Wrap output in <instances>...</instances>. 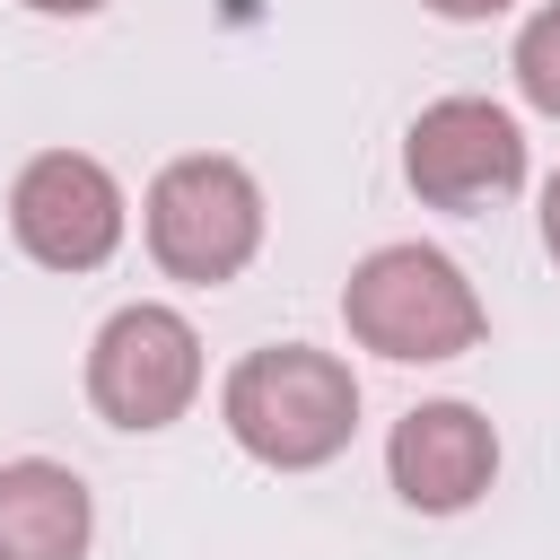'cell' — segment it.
Listing matches in <instances>:
<instances>
[{
    "label": "cell",
    "mask_w": 560,
    "mask_h": 560,
    "mask_svg": "<svg viewBox=\"0 0 560 560\" xmlns=\"http://www.w3.org/2000/svg\"><path fill=\"white\" fill-rule=\"evenodd\" d=\"M508 70H516V96H525L534 114H551V122H560V0H542V9L516 26Z\"/></svg>",
    "instance_id": "9c48e42d"
},
{
    "label": "cell",
    "mask_w": 560,
    "mask_h": 560,
    "mask_svg": "<svg viewBox=\"0 0 560 560\" xmlns=\"http://www.w3.org/2000/svg\"><path fill=\"white\" fill-rule=\"evenodd\" d=\"M140 228H149V254H158L166 280L219 289L262 254V184L219 149L166 158L149 201H140Z\"/></svg>",
    "instance_id": "3957f363"
},
{
    "label": "cell",
    "mask_w": 560,
    "mask_h": 560,
    "mask_svg": "<svg viewBox=\"0 0 560 560\" xmlns=\"http://www.w3.org/2000/svg\"><path fill=\"white\" fill-rule=\"evenodd\" d=\"M385 472L402 490V508L420 516H464L490 481H499V429L472 402H411L385 438Z\"/></svg>",
    "instance_id": "52a82bcc"
},
{
    "label": "cell",
    "mask_w": 560,
    "mask_h": 560,
    "mask_svg": "<svg viewBox=\"0 0 560 560\" xmlns=\"http://www.w3.org/2000/svg\"><path fill=\"white\" fill-rule=\"evenodd\" d=\"M429 18H455V26H481V18H499V9H516V0H420Z\"/></svg>",
    "instance_id": "30bf717a"
},
{
    "label": "cell",
    "mask_w": 560,
    "mask_h": 560,
    "mask_svg": "<svg viewBox=\"0 0 560 560\" xmlns=\"http://www.w3.org/2000/svg\"><path fill=\"white\" fill-rule=\"evenodd\" d=\"M542 254L560 262V166H551V184H542Z\"/></svg>",
    "instance_id": "8fae6325"
},
{
    "label": "cell",
    "mask_w": 560,
    "mask_h": 560,
    "mask_svg": "<svg viewBox=\"0 0 560 560\" xmlns=\"http://www.w3.org/2000/svg\"><path fill=\"white\" fill-rule=\"evenodd\" d=\"M402 184L429 210H455V219L508 201L525 184V131H516V114L490 105V96H438V105H420L411 131H402Z\"/></svg>",
    "instance_id": "5b68a950"
},
{
    "label": "cell",
    "mask_w": 560,
    "mask_h": 560,
    "mask_svg": "<svg viewBox=\"0 0 560 560\" xmlns=\"http://www.w3.org/2000/svg\"><path fill=\"white\" fill-rule=\"evenodd\" d=\"M192 394H201V332L175 306H158V298L114 306L105 332L88 341V402H96V420H114V429H175L192 411Z\"/></svg>",
    "instance_id": "277c9868"
},
{
    "label": "cell",
    "mask_w": 560,
    "mask_h": 560,
    "mask_svg": "<svg viewBox=\"0 0 560 560\" xmlns=\"http://www.w3.org/2000/svg\"><path fill=\"white\" fill-rule=\"evenodd\" d=\"M341 324H350L359 350H376V359H394V368L464 359V350H481V332H490L464 262L438 254V245H376V254L341 280Z\"/></svg>",
    "instance_id": "7a4b0ae2"
},
{
    "label": "cell",
    "mask_w": 560,
    "mask_h": 560,
    "mask_svg": "<svg viewBox=\"0 0 560 560\" xmlns=\"http://www.w3.org/2000/svg\"><path fill=\"white\" fill-rule=\"evenodd\" d=\"M18 9H35V18H96L105 0H18Z\"/></svg>",
    "instance_id": "7c38bea8"
},
{
    "label": "cell",
    "mask_w": 560,
    "mask_h": 560,
    "mask_svg": "<svg viewBox=\"0 0 560 560\" xmlns=\"http://www.w3.org/2000/svg\"><path fill=\"white\" fill-rule=\"evenodd\" d=\"M219 420L254 464L315 472L359 438V376H350V359H332L315 341H271V350H245L228 368Z\"/></svg>",
    "instance_id": "6da1fadb"
},
{
    "label": "cell",
    "mask_w": 560,
    "mask_h": 560,
    "mask_svg": "<svg viewBox=\"0 0 560 560\" xmlns=\"http://www.w3.org/2000/svg\"><path fill=\"white\" fill-rule=\"evenodd\" d=\"M122 219H131V210H122V184H114V166L88 158V149H44V158H26L18 184H9V236H18L44 271H96V262H114Z\"/></svg>",
    "instance_id": "8992f818"
},
{
    "label": "cell",
    "mask_w": 560,
    "mask_h": 560,
    "mask_svg": "<svg viewBox=\"0 0 560 560\" xmlns=\"http://www.w3.org/2000/svg\"><path fill=\"white\" fill-rule=\"evenodd\" d=\"M96 508L88 481L52 455H18L0 464V560H88Z\"/></svg>",
    "instance_id": "ba28073f"
}]
</instances>
